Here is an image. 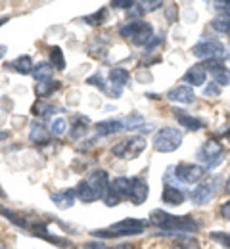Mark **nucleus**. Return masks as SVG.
Listing matches in <instances>:
<instances>
[{
	"label": "nucleus",
	"mask_w": 230,
	"mask_h": 249,
	"mask_svg": "<svg viewBox=\"0 0 230 249\" xmlns=\"http://www.w3.org/2000/svg\"><path fill=\"white\" fill-rule=\"evenodd\" d=\"M109 177L104 169H96L92 171L85 180H81L77 188H75V194L77 197L83 201V203H94L98 199H104V196L107 194L109 190Z\"/></svg>",
	"instance_id": "f257e3e1"
},
{
	"label": "nucleus",
	"mask_w": 230,
	"mask_h": 249,
	"mask_svg": "<svg viewBox=\"0 0 230 249\" xmlns=\"http://www.w3.org/2000/svg\"><path fill=\"white\" fill-rule=\"evenodd\" d=\"M150 222L161 230H167V232H192L194 234L201 228V224L196 218L177 217V215H171V213L161 211V209H154L150 213Z\"/></svg>",
	"instance_id": "f03ea898"
},
{
	"label": "nucleus",
	"mask_w": 230,
	"mask_h": 249,
	"mask_svg": "<svg viewBox=\"0 0 230 249\" xmlns=\"http://www.w3.org/2000/svg\"><path fill=\"white\" fill-rule=\"evenodd\" d=\"M148 226V220H142V218H123L104 230H94L92 236H98V238H125V236H136V234H142Z\"/></svg>",
	"instance_id": "7ed1b4c3"
},
{
	"label": "nucleus",
	"mask_w": 230,
	"mask_h": 249,
	"mask_svg": "<svg viewBox=\"0 0 230 249\" xmlns=\"http://www.w3.org/2000/svg\"><path fill=\"white\" fill-rule=\"evenodd\" d=\"M119 35H121L123 38H127L134 46H148V44L152 42V38H154V27H152L148 21L134 19V21L125 23V25L119 29Z\"/></svg>",
	"instance_id": "20e7f679"
},
{
	"label": "nucleus",
	"mask_w": 230,
	"mask_h": 249,
	"mask_svg": "<svg viewBox=\"0 0 230 249\" xmlns=\"http://www.w3.org/2000/svg\"><path fill=\"white\" fill-rule=\"evenodd\" d=\"M152 144H154L156 152H161V154L175 152L182 144V132L178 128H173V126H163L154 134V142Z\"/></svg>",
	"instance_id": "39448f33"
},
{
	"label": "nucleus",
	"mask_w": 230,
	"mask_h": 249,
	"mask_svg": "<svg viewBox=\"0 0 230 249\" xmlns=\"http://www.w3.org/2000/svg\"><path fill=\"white\" fill-rule=\"evenodd\" d=\"M221 186H223V177H219V175L207 177V180H201L196 186V190H192V194H190L192 203H196V205L209 203L217 196V192L221 190Z\"/></svg>",
	"instance_id": "423d86ee"
},
{
	"label": "nucleus",
	"mask_w": 230,
	"mask_h": 249,
	"mask_svg": "<svg viewBox=\"0 0 230 249\" xmlns=\"http://www.w3.org/2000/svg\"><path fill=\"white\" fill-rule=\"evenodd\" d=\"M146 138L144 136H129L125 140H121L119 144H115L111 148V154L119 159H125V161H132L140 156L144 150H146Z\"/></svg>",
	"instance_id": "0eeeda50"
},
{
	"label": "nucleus",
	"mask_w": 230,
	"mask_h": 249,
	"mask_svg": "<svg viewBox=\"0 0 230 249\" xmlns=\"http://www.w3.org/2000/svg\"><path fill=\"white\" fill-rule=\"evenodd\" d=\"M192 54L199 58V60H223L225 54H227V48L221 40H215V38H207V40H199L197 44L192 46Z\"/></svg>",
	"instance_id": "6e6552de"
},
{
	"label": "nucleus",
	"mask_w": 230,
	"mask_h": 249,
	"mask_svg": "<svg viewBox=\"0 0 230 249\" xmlns=\"http://www.w3.org/2000/svg\"><path fill=\"white\" fill-rule=\"evenodd\" d=\"M205 177V167L196 163H180L175 167V178L184 184H199Z\"/></svg>",
	"instance_id": "1a4fd4ad"
},
{
	"label": "nucleus",
	"mask_w": 230,
	"mask_h": 249,
	"mask_svg": "<svg viewBox=\"0 0 230 249\" xmlns=\"http://www.w3.org/2000/svg\"><path fill=\"white\" fill-rule=\"evenodd\" d=\"M223 154H225L223 144H219L217 140H207V142H203V146L199 148L197 157H199L203 163H207V167H215V165H219V163L223 161Z\"/></svg>",
	"instance_id": "9d476101"
},
{
	"label": "nucleus",
	"mask_w": 230,
	"mask_h": 249,
	"mask_svg": "<svg viewBox=\"0 0 230 249\" xmlns=\"http://www.w3.org/2000/svg\"><path fill=\"white\" fill-rule=\"evenodd\" d=\"M205 71L211 73L213 81L219 85V87H229L230 85V69L223 63V60H209V62L203 63Z\"/></svg>",
	"instance_id": "9b49d317"
},
{
	"label": "nucleus",
	"mask_w": 230,
	"mask_h": 249,
	"mask_svg": "<svg viewBox=\"0 0 230 249\" xmlns=\"http://www.w3.org/2000/svg\"><path fill=\"white\" fill-rule=\"evenodd\" d=\"M29 232L36 236V238H42V240H46V242H50V244H56L58 248H66L69 246V242L67 240H62V238H56V236H52L50 234V230H48V226L44 224V222H35L29 226Z\"/></svg>",
	"instance_id": "f8f14e48"
},
{
	"label": "nucleus",
	"mask_w": 230,
	"mask_h": 249,
	"mask_svg": "<svg viewBox=\"0 0 230 249\" xmlns=\"http://www.w3.org/2000/svg\"><path fill=\"white\" fill-rule=\"evenodd\" d=\"M167 100L177 102V104H192L196 100V94L192 90V87L180 85V87H175V89H171L167 92Z\"/></svg>",
	"instance_id": "ddd939ff"
},
{
	"label": "nucleus",
	"mask_w": 230,
	"mask_h": 249,
	"mask_svg": "<svg viewBox=\"0 0 230 249\" xmlns=\"http://www.w3.org/2000/svg\"><path fill=\"white\" fill-rule=\"evenodd\" d=\"M148 194H150V186H148V182L144 180V178H140V177H136V178H132V190H131V199L134 205H140V203H144L146 199H148Z\"/></svg>",
	"instance_id": "4468645a"
},
{
	"label": "nucleus",
	"mask_w": 230,
	"mask_h": 249,
	"mask_svg": "<svg viewBox=\"0 0 230 249\" xmlns=\"http://www.w3.org/2000/svg\"><path fill=\"white\" fill-rule=\"evenodd\" d=\"M50 199H52V203L56 207L69 209V207H73V203L77 199V194H75V190H60V192H52L50 194Z\"/></svg>",
	"instance_id": "2eb2a0df"
},
{
	"label": "nucleus",
	"mask_w": 230,
	"mask_h": 249,
	"mask_svg": "<svg viewBox=\"0 0 230 249\" xmlns=\"http://www.w3.org/2000/svg\"><path fill=\"white\" fill-rule=\"evenodd\" d=\"M173 113H175V119L180 123L182 128H188V130H201V128L205 126V123H203L201 119H197V117L186 113V111H182V109H175Z\"/></svg>",
	"instance_id": "dca6fc26"
},
{
	"label": "nucleus",
	"mask_w": 230,
	"mask_h": 249,
	"mask_svg": "<svg viewBox=\"0 0 230 249\" xmlns=\"http://www.w3.org/2000/svg\"><path fill=\"white\" fill-rule=\"evenodd\" d=\"M184 199H186L184 192L177 186L167 184V186L163 188V192H161V201H163L165 205H182Z\"/></svg>",
	"instance_id": "f3484780"
},
{
	"label": "nucleus",
	"mask_w": 230,
	"mask_h": 249,
	"mask_svg": "<svg viewBox=\"0 0 230 249\" xmlns=\"http://www.w3.org/2000/svg\"><path fill=\"white\" fill-rule=\"evenodd\" d=\"M109 190L113 194H117L121 199H129L132 190V178H129V177H117L115 180H111Z\"/></svg>",
	"instance_id": "a211bd4d"
},
{
	"label": "nucleus",
	"mask_w": 230,
	"mask_h": 249,
	"mask_svg": "<svg viewBox=\"0 0 230 249\" xmlns=\"http://www.w3.org/2000/svg\"><path fill=\"white\" fill-rule=\"evenodd\" d=\"M129 79H131V73H129L125 67H113V69L109 71V83L115 87V94H117V96L121 94V89L129 83Z\"/></svg>",
	"instance_id": "6ab92c4d"
},
{
	"label": "nucleus",
	"mask_w": 230,
	"mask_h": 249,
	"mask_svg": "<svg viewBox=\"0 0 230 249\" xmlns=\"http://www.w3.org/2000/svg\"><path fill=\"white\" fill-rule=\"evenodd\" d=\"M205 77H207V71L203 63H196L184 73V83H190L192 87H201L205 83Z\"/></svg>",
	"instance_id": "aec40b11"
},
{
	"label": "nucleus",
	"mask_w": 230,
	"mask_h": 249,
	"mask_svg": "<svg viewBox=\"0 0 230 249\" xmlns=\"http://www.w3.org/2000/svg\"><path fill=\"white\" fill-rule=\"evenodd\" d=\"M88 117H85V115H75L73 117V123H71V130H69V136L73 138V140H79V138H83V136H87L88 134Z\"/></svg>",
	"instance_id": "412c9836"
},
{
	"label": "nucleus",
	"mask_w": 230,
	"mask_h": 249,
	"mask_svg": "<svg viewBox=\"0 0 230 249\" xmlns=\"http://www.w3.org/2000/svg\"><path fill=\"white\" fill-rule=\"evenodd\" d=\"M50 138H52V134L44 128V124L42 123H33L31 124V132H29V140L36 144V146H44V144H48L50 142Z\"/></svg>",
	"instance_id": "4be33fe9"
},
{
	"label": "nucleus",
	"mask_w": 230,
	"mask_h": 249,
	"mask_svg": "<svg viewBox=\"0 0 230 249\" xmlns=\"http://www.w3.org/2000/svg\"><path fill=\"white\" fill-rule=\"evenodd\" d=\"M125 130V124L121 121H115V119H107V121H100L96 124V134L98 136H111V134H117Z\"/></svg>",
	"instance_id": "5701e85b"
},
{
	"label": "nucleus",
	"mask_w": 230,
	"mask_h": 249,
	"mask_svg": "<svg viewBox=\"0 0 230 249\" xmlns=\"http://www.w3.org/2000/svg\"><path fill=\"white\" fill-rule=\"evenodd\" d=\"M6 67L14 69V71H16V73H19V75H29V73H33V69H35L31 56H19V58H16L14 62L8 63Z\"/></svg>",
	"instance_id": "b1692460"
},
{
	"label": "nucleus",
	"mask_w": 230,
	"mask_h": 249,
	"mask_svg": "<svg viewBox=\"0 0 230 249\" xmlns=\"http://www.w3.org/2000/svg\"><path fill=\"white\" fill-rule=\"evenodd\" d=\"M56 89H60V83L54 81V79H46V81H38L36 87H35V92H36V98H46L54 92Z\"/></svg>",
	"instance_id": "393cba45"
},
{
	"label": "nucleus",
	"mask_w": 230,
	"mask_h": 249,
	"mask_svg": "<svg viewBox=\"0 0 230 249\" xmlns=\"http://www.w3.org/2000/svg\"><path fill=\"white\" fill-rule=\"evenodd\" d=\"M163 6V2H159V0H142V2H134V6H132V14L134 16H142V14H148V12H154V10H158V8H161Z\"/></svg>",
	"instance_id": "a878e982"
},
{
	"label": "nucleus",
	"mask_w": 230,
	"mask_h": 249,
	"mask_svg": "<svg viewBox=\"0 0 230 249\" xmlns=\"http://www.w3.org/2000/svg\"><path fill=\"white\" fill-rule=\"evenodd\" d=\"M0 215H2V217H6L10 222H14V224H16V226H19V228H27V230H29V226H31V224L25 220V217H21V215H19V213H16V211L6 209L4 205H0Z\"/></svg>",
	"instance_id": "bb28decb"
},
{
	"label": "nucleus",
	"mask_w": 230,
	"mask_h": 249,
	"mask_svg": "<svg viewBox=\"0 0 230 249\" xmlns=\"http://www.w3.org/2000/svg\"><path fill=\"white\" fill-rule=\"evenodd\" d=\"M50 65L58 71H64L66 69V58H64V52L60 46H52L50 48Z\"/></svg>",
	"instance_id": "cd10ccee"
},
{
	"label": "nucleus",
	"mask_w": 230,
	"mask_h": 249,
	"mask_svg": "<svg viewBox=\"0 0 230 249\" xmlns=\"http://www.w3.org/2000/svg\"><path fill=\"white\" fill-rule=\"evenodd\" d=\"M211 27L217 33H230V16L229 14H219L211 19Z\"/></svg>",
	"instance_id": "c85d7f7f"
},
{
	"label": "nucleus",
	"mask_w": 230,
	"mask_h": 249,
	"mask_svg": "<svg viewBox=\"0 0 230 249\" xmlns=\"http://www.w3.org/2000/svg\"><path fill=\"white\" fill-rule=\"evenodd\" d=\"M52 75H54V67H52L50 63H38V65H35L33 77L36 79V83H38V81L52 79Z\"/></svg>",
	"instance_id": "c756f323"
},
{
	"label": "nucleus",
	"mask_w": 230,
	"mask_h": 249,
	"mask_svg": "<svg viewBox=\"0 0 230 249\" xmlns=\"http://www.w3.org/2000/svg\"><path fill=\"white\" fill-rule=\"evenodd\" d=\"M171 249H201L199 248V242L192 236H180L173 242Z\"/></svg>",
	"instance_id": "7c9ffc66"
},
{
	"label": "nucleus",
	"mask_w": 230,
	"mask_h": 249,
	"mask_svg": "<svg viewBox=\"0 0 230 249\" xmlns=\"http://www.w3.org/2000/svg\"><path fill=\"white\" fill-rule=\"evenodd\" d=\"M106 19H107V10H106V8L96 10L94 14H90V16H85V18H83V21H85V23H88V25H92V27L102 25Z\"/></svg>",
	"instance_id": "2f4dec72"
},
{
	"label": "nucleus",
	"mask_w": 230,
	"mask_h": 249,
	"mask_svg": "<svg viewBox=\"0 0 230 249\" xmlns=\"http://www.w3.org/2000/svg\"><path fill=\"white\" fill-rule=\"evenodd\" d=\"M106 50H107V46H106V42H102L100 38H94L90 44H88V54L90 56H94V58H106Z\"/></svg>",
	"instance_id": "473e14b6"
},
{
	"label": "nucleus",
	"mask_w": 230,
	"mask_h": 249,
	"mask_svg": "<svg viewBox=\"0 0 230 249\" xmlns=\"http://www.w3.org/2000/svg\"><path fill=\"white\" fill-rule=\"evenodd\" d=\"M66 128H67V123L64 117H56L52 124H50V134H54V136H64L66 134Z\"/></svg>",
	"instance_id": "72a5a7b5"
},
{
	"label": "nucleus",
	"mask_w": 230,
	"mask_h": 249,
	"mask_svg": "<svg viewBox=\"0 0 230 249\" xmlns=\"http://www.w3.org/2000/svg\"><path fill=\"white\" fill-rule=\"evenodd\" d=\"M209 238L213 242H217L219 246H223L225 249H230V234L229 232H211Z\"/></svg>",
	"instance_id": "f704fd0d"
},
{
	"label": "nucleus",
	"mask_w": 230,
	"mask_h": 249,
	"mask_svg": "<svg viewBox=\"0 0 230 249\" xmlns=\"http://www.w3.org/2000/svg\"><path fill=\"white\" fill-rule=\"evenodd\" d=\"M56 111V107L54 106H50V104H44V102H38L36 106H35V115H38V117H48L50 113H54Z\"/></svg>",
	"instance_id": "c9c22d12"
},
{
	"label": "nucleus",
	"mask_w": 230,
	"mask_h": 249,
	"mask_svg": "<svg viewBox=\"0 0 230 249\" xmlns=\"http://www.w3.org/2000/svg\"><path fill=\"white\" fill-rule=\"evenodd\" d=\"M104 203H106L107 207H115V205L121 203V197H119L117 194H113L111 190H107V194L104 196Z\"/></svg>",
	"instance_id": "e433bc0d"
},
{
	"label": "nucleus",
	"mask_w": 230,
	"mask_h": 249,
	"mask_svg": "<svg viewBox=\"0 0 230 249\" xmlns=\"http://www.w3.org/2000/svg\"><path fill=\"white\" fill-rule=\"evenodd\" d=\"M87 83H88V85H92V87H98L102 92H106V90H107V87H106V83H104L102 75H92V77H88V79H87Z\"/></svg>",
	"instance_id": "4c0bfd02"
},
{
	"label": "nucleus",
	"mask_w": 230,
	"mask_h": 249,
	"mask_svg": "<svg viewBox=\"0 0 230 249\" xmlns=\"http://www.w3.org/2000/svg\"><path fill=\"white\" fill-rule=\"evenodd\" d=\"M203 94H205L207 98H217V96L221 94V87H219L217 83H209V85L203 89Z\"/></svg>",
	"instance_id": "58836bf2"
},
{
	"label": "nucleus",
	"mask_w": 230,
	"mask_h": 249,
	"mask_svg": "<svg viewBox=\"0 0 230 249\" xmlns=\"http://www.w3.org/2000/svg\"><path fill=\"white\" fill-rule=\"evenodd\" d=\"M111 6H113V8H119V10H125V8H131L132 10L134 2H132V0H113Z\"/></svg>",
	"instance_id": "ea45409f"
},
{
	"label": "nucleus",
	"mask_w": 230,
	"mask_h": 249,
	"mask_svg": "<svg viewBox=\"0 0 230 249\" xmlns=\"http://www.w3.org/2000/svg\"><path fill=\"white\" fill-rule=\"evenodd\" d=\"M219 213H221V217L230 220V199L229 201H225L223 205H221V209H219Z\"/></svg>",
	"instance_id": "a19ab883"
},
{
	"label": "nucleus",
	"mask_w": 230,
	"mask_h": 249,
	"mask_svg": "<svg viewBox=\"0 0 230 249\" xmlns=\"http://www.w3.org/2000/svg\"><path fill=\"white\" fill-rule=\"evenodd\" d=\"M215 6H217L223 14H229L230 16V2H215Z\"/></svg>",
	"instance_id": "79ce46f5"
},
{
	"label": "nucleus",
	"mask_w": 230,
	"mask_h": 249,
	"mask_svg": "<svg viewBox=\"0 0 230 249\" xmlns=\"http://www.w3.org/2000/svg\"><path fill=\"white\" fill-rule=\"evenodd\" d=\"M85 249H106V246L102 242H87L85 244Z\"/></svg>",
	"instance_id": "37998d69"
},
{
	"label": "nucleus",
	"mask_w": 230,
	"mask_h": 249,
	"mask_svg": "<svg viewBox=\"0 0 230 249\" xmlns=\"http://www.w3.org/2000/svg\"><path fill=\"white\" fill-rule=\"evenodd\" d=\"M109 249H134V248H132L131 244H119V246H113V248Z\"/></svg>",
	"instance_id": "c03bdc74"
},
{
	"label": "nucleus",
	"mask_w": 230,
	"mask_h": 249,
	"mask_svg": "<svg viewBox=\"0 0 230 249\" xmlns=\"http://www.w3.org/2000/svg\"><path fill=\"white\" fill-rule=\"evenodd\" d=\"M225 192H227V194H230V178L227 180V184H225Z\"/></svg>",
	"instance_id": "a18cd8bd"
},
{
	"label": "nucleus",
	"mask_w": 230,
	"mask_h": 249,
	"mask_svg": "<svg viewBox=\"0 0 230 249\" xmlns=\"http://www.w3.org/2000/svg\"><path fill=\"white\" fill-rule=\"evenodd\" d=\"M4 52H6V46H2V44H0V58L4 56Z\"/></svg>",
	"instance_id": "49530a36"
},
{
	"label": "nucleus",
	"mask_w": 230,
	"mask_h": 249,
	"mask_svg": "<svg viewBox=\"0 0 230 249\" xmlns=\"http://www.w3.org/2000/svg\"><path fill=\"white\" fill-rule=\"evenodd\" d=\"M6 21H8V18H0V27H2V25H4Z\"/></svg>",
	"instance_id": "de8ad7c7"
},
{
	"label": "nucleus",
	"mask_w": 230,
	"mask_h": 249,
	"mask_svg": "<svg viewBox=\"0 0 230 249\" xmlns=\"http://www.w3.org/2000/svg\"><path fill=\"white\" fill-rule=\"evenodd\" d=\"M0 249H8V246H6V244H4L2 240H0Z\"/></svg>",
	"instance_id": "09e8293b"
},
{
	"label": "nucleus",
	"mask_w": 230,
	"mask_h": 249,
	"mask_svg": "<svg viewBox=\"0 0 230 249\" xmlns=\"http://www.w3.org/2000/svg\"><path fill=\"white\" fill-rule=\"evenodd\" d=\"M6 136H8L6 132H0V140H2V138H6Z\"/></svg>",
	"instance_id": "8fccbe9b"
},
{
	"label": "nucleus",
	"mask_w": 230,
	"mask_h": 249,
	"mask_svg": "<svg viewBox=\"0 0 230 249\" xmlns=\"http://www.w3.org/2000/svg\"><path fill=\"white\" fill-rule=\"evenodd\" d=\"M6 194H4V190H2V186H0V197H4Z\"/></svg>",
	"instance_id": "3c124183"
},
{
	"label": "nucleus",
	"mask_w": 230,
	"mask_h": 249,
	"mask_svg": "<svg viewBox=\"0 0 230 249\" xmlns=\"http://www.w3.org/2000/svg\"><path fill=\"white\" fill-rule=\"evenodd\" d=\"M227 136H229V140H230V130H229V134H227Z\"/></svg>",
	"instance_id": "603ef678"
}]
</instances>
